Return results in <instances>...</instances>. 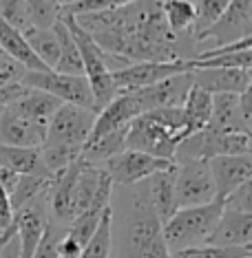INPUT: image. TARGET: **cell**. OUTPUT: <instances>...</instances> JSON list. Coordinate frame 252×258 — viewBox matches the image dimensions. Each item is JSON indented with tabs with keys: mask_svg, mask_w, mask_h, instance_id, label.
I'll return each instance as SVG.
<instances>
[{
	"mask_svg": "<svg viewBox=\"0 0 252 258\" xmlns=\"http://www.w3.org/2000/svg\"><path fill=\"white\" fill-rule=\"evenodd\" d=\"M162 5L164 0H135L126 7L75 20L99 49L131 62L195 60L192 33H173L164 20Z\"/></svg>",
	"mask_w": 252,
	"mask_h": 258,
	"instance_id": "obj_1",
	"label": "cell"
},
{
	"mask_svg": "<svg viewBox=\"0 0 252 258\" xmlns=\"http://www.w3.org/2000/svg\"><path fill=\"white\" fill-rule=\"evenodd\" d=\"M113 243H117V258H171L144 181L120 190L117 212L113 210Z\"/></svg>",
	"mask_w": 252,
	"mask_h": 258,
	"instance_id": "obj_2",
	"label": "cell"
},
{
	"mask_svg": "<svg viewBox=\"0 0 252 258\" xmlns=\"http://www.w3.org/2000/svg\"><path fill=\"white\" fill-rule=\"evenodd\" d=\"M224 212V201L215 199L206 205L175 210L166 223H162V236L171 254L181 249H190L206 245L213 234L217 221Z\"/></svg>",
	"mask_w": 252,
	"mask_h": 258,
	"instance_id": "obj_3",
	"label": "cell"
},
{
	"mask_svg": "<svg viewBox=\"0 0 252 258\" xmlns=\"http://www.w3.org/2000/svg\"><path fill=\"white\" fill-rule=\"evenodd\" d=\"M93 121H95V113L71 106V104H62L46 126V137L42 146H54V148L73 150L82 155V148L91 135Z\"/></svg>",
	"mask_w": 252,
	"mask_h": 258,
	"instance_id": "obj_4",
	"label": "cell"
},
{
	"mask_svg": "<svg viewBox=\"0 0 252 258\" xmlns=\"http://www.w3.org/2000/svg\"><path fill=\"white\" fill-rule=\"evenodd\" d=\"M22 84L29 89H38L42 93L58 97L62 104H71V106L91 110V113H99L97 104L93 99L91 86L86 82L84 75H62L56 71H44V73H36V71H27Z\"/></svg>",
	"mask_w": 252,
	"mask_h": 258,
	"instance_id": "obj_5",
	"label": "cell"
},
{
	"mask_svg": "<svg viewBox=\"0 0 252 258\" xmlns=\"http://www.w3.org/2000/svg\"><path fill=\"white\" fill-rule=\"evenodd\" d=\"M215 199H217L215 183L206 161L199 159V161L175 163V174H173L175 210L206 205L210 201H215Z\"/></svg>",
	"mask_w": 252,
	"mask_h": 258,
	"instance_id": "obj_6",
	"label": "cell"
},
{
	"mask_svg": "<svg viewBox=\"0 0 252 258\" xmlns=\"http://www.w3.org/2000/svg\"><path fill=\"white\" fill-rule=\"evenodd\" d=\"M181 139H184L181 135L166 131V128L157 126L155 121L146 119L144 115H139L128 124L126 150L144 152V155L175 163V150H177Z\"/></svg>",
	"mask_w": 252,
	"mask_h": 258,
	"instance_id": "obj_7",
	"label": "cell"
},
{
	"mask_svg": "<svg viewBox=\"0 0 252 258\" xmlns=\"http://www.w3.org/2000/svg\"><path fill=\"white\" fill-rule=\"evenodd\" d=\"M173 166H175L173 161H164V159H157V157L135 152V150H124L120 155L111 157L109 161H104L99 168L109 174L113 187H128V185L142 183L150 174L168 170Z\"/></svg>",
	"mask_w": 252,
	"mask_h": 258,
	"instance_id": "obj_8",
	"label": "cell"
},
{
	"mask_svg": "<svg viewBox=\"0 0 252 258\" xmlns=\"http://www.w3.org/2000/svg\"><path fill=\"white\" fill-rule=\"evenodd\" d=\"M252 0H230V5L221 14V18L210 25L206 31L197 33L195 44L204 40H215L219 46L239 42L243 38H252Z\"/></svg>",
	"mask_w": 252,
	"mask_h": 258,
	"instance_id": "obj_9",
	"label": "cell"
},
{
	"mask_svg": "<svg viewBox=\"0 0 252 258\" xmlns=\"http://www.w3.org/2000/svg\"><path fill=\"white\" fill-rule=\"evenodd\" d=\"M192 71V60H177V62H133L122 71L111 73L113 82L120 91H135L146 86L160 84V82L175 78V75Z\"/></svg>",
	"mask_w": 252,
	"mask_h": 258,
	"instance_id": "obj_10",
	"label": "cell"
},
{
	"mask_svg": "<svg viewBox=\"0 0 252 258\" xmlns=\"http://www.w3.org/2000/svg\"><path fill=\"white\" fill-rule=\"evenodd\" d=\"M190 86H192V71L175 75V78H168L160 82V84L146 86V89L128 91V93L135 99L139 115H144V113L160 110V108H181Z\"/></svg>",
	"mask_w": 252,
	"mask_h": 258,
	"instance_id": "obj_11",
	"label": "cell"
},
{
	"mask_svg": "<svg viewBox=\"0 0 252 258\" xmlns=\"http://www.w3.org/2000/svg\"><path fill=\"white\" fill-rule=\"evenodd\" d=\"M49 223V208H46V195L38 197L36 201L25 205L22 210L14 212L16 238H18V258H31L36 251L40 238Z\"/></svg>",
	"mask_w": 252,
	"mask_h": 258,
	"instance_id": "obj_12",
	"label": "cell"
},
{
	"mask_svg": "<svg viewBox=\"0 0 252 258\" xmlns=\"http://www.w3.org/2000/svg\"><path fill=\"white\" fill-rule=\"evenodd\" d=\"M208 170L215 183L217 199H224L243 185L245 181H252V157L248 155H226V157H213L208 159Z\"/></svg>",
	"mask_w": 252,
	"mask_h": 258,
	"instance_id": "obj_13",
	"label": "cell"
},
{
	"mask_svg": "<svg viewBox=\"0 0 252 258\" xmlns=\"http://www.w3.org/2000/svg\"><path fill=\"white\" fill-rule=\"evenodd\" d=\"M46 137V126L33 124L16 115L9 106L0 110V146L11 148H40Z\"/></svg>",
	"mask_w": 252,
	"mask_h": 258,
	"instance_id": "obj_14",
	"label": "cell"
},
{
	"mask_svg": "<svg viewBox=\"0 0 252 258\" xmlns=\"http://www.w3.org/2000/svg\"><path fill=\"white\" fill-rule=\"evenodd\" d=\"M192 84L208 91L210 95H241L250 91L252 73L250 69H192Z\"/></svg>",
	"mask_w": 252,
	"mask_h": 258,
	"instance_id": "obj_15",
	"label": "cell"
},
{
	"mask_svg": "<svg viewBox=\"0 0 252 258\" xmlns=\"http://www.w3.org/2000/svg\"><path fill=\"white\" fill-rule=\"evenodd\" d=\"M206 245H215V247H252V214L224 210Z\"/></svg>",
	"mask_w": 252,
	"mask_h": 258,
	"instance_id": "obj_16",
	"label": "cell"
},
{
	"mask_svg": "<svg viewBox=\"0 0 252 258\" xmlns=\"http://www.w3.org/2000/svg\"><path fill=\"white\" fill-rule=\"evenodd\" d=\"M60 106H62V102L58 97L49 95V93H42L38 89H29V86L14 104H9V108L16 115L25 117V119L33 121V124H42V126H49L51 117L60 110Z\"/></svg>",
	"mask_w": 252,
	"mask_h": 258,
	"instance_id": "obj_17",
	"label": "cell"
},
{
	"mask_svg": "<svg viewBox=\"0 0 252 258\" xmlns=\"http://www.w3.org/2000/svg\"><path fill=\"white\" fill-rule=\"evenodd\" d=\"M204 131L221 133V135H228V133L250 135V131L241 121V115H239V95H230V93L213 95V113H210L208 126Z\"/></svg>",
	"mask_w": 252,
	"mask_h": 258,
	"instance_id": "obj_18",
	"label": "cell"
},
{
	"mask_svg": "<svg viewBox=\"0 0 252 258\" xmlns=\"http://www.w3.org/2000/svg\"><path fill=\"white\" fill-rule=\"evenodd\" d=\"M0 166L11 170L16 174H31V177L54 181L56 174L46 170L40 148H11V146H0Z\"/></svg>",
	"mask_w": 252,
	"mask_h": 258,
	"instance_id": "obj_19",
	"label": "cell"
},
{
	"mask_svg": "<svg viewBox=\"0 0 252 258\" xmlns=\"http://www.w3.org/2000/svg\"><path fill=\"white\" fill-rule=\"evenodd\" d=\"M0 49L5 51V55L7 57L16 60L20 67H25L27 71H36V73L49 71V69H46L44 64L36 57V53L31 51V46L27 44L22 31H18L16 27L7 25L3 18H0Z\"/></svg>",
	"mask_w": 252,
	"mask_h": 258,
	"instance_id": "obj_20",
	"label": "cell"
},
{
	"mask_svg": "<svg viewBox=\"0 0 252 258\" xmlns=\"http://www.w3.org/2000/svg\"><path fill=\"white\" fill-rule=\"evenodd\" d=\"M173 174H175V166L162 172L150 174L144 181L146 187V197L148 203L153 208V212L157 214V219L162 223H166L171 216L175 214V201H173Z\"/></svg>",
	"mask_w": 252,
	"mask_h": 258,
	"instance_id": "obj_21",
	"label": "cell"
},
{
	"mask_svg": "<svg viewBox=\"0 0 252 258\" xmlns=\"http://www.w3.org/2000/svg\"><path fill=\"white\" fill-rule=\"evenodd\" d=\"M181 113H184V121H186V137L204 131L208 126L210 113H213V95L192 84L184 104H181Z\"/></svg>",
	"mask_w": 252,
	"mask_h": 258,
	"instance_id": "obj_22",
	"label": "cell"
},
{
	"mask_svg": "<svg viewBox=\"0 0 252 258\" xmlns=\"http://www.w3.org/2000/svg\"><path fill=\"white\" fill-rule=\"evenodd\" d=\"M126 131H128V126L120 128V131H113V133H107V135H99V137L86 142L84 148H82L80 159L86 163H93V166H102L111 157L124 152L126 150Z\"/></svg>",
	"mask_w": 252,
	"mask_h": 258,
	"instance_id": "obj_23",
	"label": "cell"
},
{
	"mask_svg": "<svg viewBox=\"0 0 252 258\" xmlns=\"http://www.w3.org/2000/svg\"><path fill=\"white\" fill-rule=\"evenodd\" d=\"M51 31L56 33L58 42H60V57H58V64L54 71L62 73V75H84V64H82L80 49L60 16H58V20L51 25Z\"/></svg>",
	"mask_w": 252,
	"mask_h": 258,
	"instance_id": "obj_24",
	"label": "cell"
},
{
	"mask_svg": "<svg viewBox=\"0 0 252 258\" xmlns=\"http://www.w3.org/2000/svg\"><path fill=\"white\" fill-rule=\"evenodd\" d=\"M27 44L31 46V51L36 53V57L44 64L49 71H54L56 64H58V57H60V42H58L56 33L49 29H42V27H29L22 31Z\"/></svg>",
	"mask_w": 252,
	"mask_h": 258,
	"instance_id": "obj_25",
	"label": "cell"
},
{
	"mask_svg": "<svg viewBox=\"0 0 252 258\" xmlns=\"http://www.w3.org/2000/svg\"><path fill=\"white\" fill-rule=\"evenodd\" d=\"M111 251H113V205L104 210L95 232L82 247L78 258H111Z\"/></svg>",
	"mask_w": 252,
	"mask_h": 258,
	"instance_id": "obj_26",
	"label": "cell"
},
{
	"mask_svg": "<svg viewBox=\"0 0 252 258\" xmlns=\"http://www.w3.org/2000/svg\"><path fill=\"white\" fill-rule=\"evenodd\" d=\"M162 14L173 33H177V36H181V33H192V27H195V20H197V11H195V5L192 3L164 0Z\"/></svg>",
	"mask_w": 252,
	"mask_h": 258,
	"instance_id": "obj_27",
	"label": "cell"
},
{
	"mask_svg": "<svg viewBox=\"0 0 252 258\" xmlns=\"http://www.w3.org/2000/svg\"><path fill=\"white\" fill-rule=\"evenodd\" d=\"M51 181L49 179H40V177H31V174H20L18 183L14 185V190L9 192V205L11 212H18L25 205L31 201H36L38 197H42L49 192Z\"/></svg>",
	"mask_w": 252,
	"mask_h": 258,
	"instance_id": "obj_28",
	"label": "cell"
},
{
	"mask_svg": "<svg viewBox=\"0 0 252 258\" xmlns=\"http://www.w3.org/2000/svg\"><path fill=\"white\" fill-rule=\"evenodd\" d=\"M171 258H252V247H215V245H199V247L175 251V254H171Z\"/></svg>",
	"mask_w": 252,
	"mask_h": 258,
	"instance_id": "obj_29",
	"label": "cell"
},
{
	"mask_svg": "<svg viewBox=\"0 0 252 258\" xmlns=\"http://www.w3.org/2000/svg\"><path fill=\"white\" fill-rule=\"evenodd\" d=\"M228 5H230V0H195L197 20H195V27H192V38L197 33L206 31L210 25H215L221 18V14L226 11Z\"/></svg>",
	"mask_w": 252,
	"mask_h": 258,
	"instance_id": "obj_30",
	"label": "cell"
},
{
	"mask_svg": "<svg viewBox=\"0 0 252 258\" xmlns=\"http://www.w3.org/2000/svg\"><path fill=\"white\" fill-rule=\"evenodd\" d=\"M135 3V0H78V3L64 7L60 14H69L73 18H80V16H89V14H104V11H113L120 7H126V5Z\"/></svg>",
	"mask_w": 252,
	"mask_h": 258,
	"instance_id": "obj_31",
	"label": "cell"
},
{
	"mask_svg": "<svg viewBox=\"0 0 252 258\" xmlns=\"http://www.w3.org/2000/svg\"><path fill=\"white\" fill-rule=\"evenodd\" d=\"M64 234H67V227L58 225V223L49 219L46 230H44L42 238H40V243L31 258H60V240Z\"/></svg>",
	"mask_w": 252,
	"mask_h": 258,
	"instance_id": "obj_32",
	"label": "cell"
},
{
	"mask_svg": "<svg viewBox=\"0 0 252 258\" xmlns=\"http://www.w3.org/2000/svg\"><path fill=\"white\" fill-rule=\"evenodd\" d=\"M27 7H29L31 27L49 29L58 20V16H60L58 0H27Z\"/></svg>",
	"mask_w": 252,
	"mask_h": 258,
	"instance_id": "obj_33",
	"label": "cell"
},
{
	"mask_svg": "<svg viewBox=\"0 0 252 258\" xmlns=\"http://www.w3.org/2000/svg\"><path fill=\"white\" fill-rule=\"evenodd\" d=\"M0 18L7 25L16 27L18 31H25L31 27L27 0H0Z\"/></svg>",
	"mask_w": 252,
	"mask_h": 258,
	"instance_id": "obj_34",
	"label": "cell"
},
{
	"mask_svg": "<svg viewBox=\"0 0 252 258\" xmlns=\"http://www.w3.org/2000/svg\"><path fill=\"white\" fill-rule=\"evenodd\" d=\"M250 67H252V49H243L230 55L210 57V60H201V62L192 60V69H250Z\"/></svg>",
	"mask_w": 252,
	"mask_h": 258,
	"instance_id": "obj_35",
	"label": "cell"
},
{
	"mask_svg": "<svg viewBox=\"0 0 252 258\" xmlns=\"http://www.w3.org/2000/svg\"><path fill=\"white\" fill-rule=\"evenodd\" d=\"M146 119L155 121L157 126L166 128L171 133H177L181 137H186V121H184V113L181 108H160V110H150L144 113Z\"/></svg>",
	"mask_w": 252,
	"mask_h": 258,
	"instance_id": "obj_36",
	"label": "cell"
},
{
	"mask_svg": "<svg viewBox=\"0 0 252 258\" xmlns=\"http://www.w3.org/2000/svg\"><path fill=\"white\" fill-rule=\"evenodd\" d=\"M224 210L252 214V181H245L243 185H239L224 199Z\"/></svg>",
	"mask_w": 252,
	"mask_h": 258,
	"instance_id": "obj_37",
	"label": "cell"
},
{
	"mask_svg": "<svg viewBox=\"0 0 252 258\" xmlns=\"http://www.w3.org/2000/svg\"><path fill=\"white\" fill-rule=\"evenodd\" d=\"M27 75V69L20 67L16 60H7L0 62V86H11V84H22V80H25Z\"/></svg>",
	"mask_w": 252,
	"mask_h": 258,
	"instance_id": "obj_38",
	"label": "cell"
},
{
	"mask_svg": "<svg viewBox=\"0 0 252 258\" xmlns=\"http://www.w3.org/2000/svg\"><path fill=\"white\" fill-rule=\"evenodd\" d=\"M243 49H252V38H243V40L232 42V44H224V46H215V49L199 51V53L195 55V62L210 60V57H219V55H230V53H237V51H243Z\"/></svg>",
	"mask_w": 252,
	"mask_h": 258,
	"instance_id": "obj_39",
	"label": "cell"
},
{
	"mask_svg": "<svg viewBox=\"0 0 252 258\" xmlns=\"http://www.w3.org/2000/svg\"><path fill=\"white\" fill-rule=\"evenodd\" d=\"M27 91L25 84H11V86H0V110L5 106H9V104H14L16 99H18L22 93Z\"/></svg>",
	"mask_w": 252,
	"mask_h": 258,
	"instance_id": "obj_40",
	"label": "cell"
},
{
	"mask_svg": "<svg viewBox=\"0 0 252 258\" xmlns=\"http://www.w3.org/2000/svg\"><path fill=\"white\" fill-rule=\"evenodd\" d=\"M11 223H14V212H11V205H9V195L0 185V232L7 230Z\"/></svg>",
	"mask_w": 252,
	"mask_h": 258,
	"instance_id": "obj_41",
	"label": "cell"
},
{
	"mask_svg": "<svg viewBox=\"0 0 252 258\" xmlns=\"http://www.w3.org/2000/svg\"><path fill=\"white\" fill-rule=\"evenodd\" d=\"M239 115H241L243 126L252 133V93L250 91L239 95Z\"/></svg>",
	"mask_w": 252,
	"mask_h": 258,
	"instance_id": "obj_42",
	"label": "cell"
},
{
	"mask_svg": "<svg viewBox=\"0 0 252 258\" xmlns=\"http://www.w3.org/2000/svg\"><path fill=\"white\" fill-rule=\"evenodd\" d=\"M0 258H18V238H11L3 249H0Z\"/></svg>",
	"mask_w": 252,
	"mask_h": 258,
	"instance_id": "obj_43",
	"label": "cell"
},
{
	"mask_svg": "<svg viewBox=\"0 0 252 258\" xmlns=\"http://www.w3.org/2000/svg\"><path fill=\"white\" fill-rule=\"evenodd\" d=\"M3 60H7V55H5V51L0 49V62H3Z\"/></svg>",
	"mask_w": 252,
	"mask_h": 258,
	"instance_id": "obj_44",
	"label": "cell"
},
{
	"mask_svg": "<svg viewBox=\"0 0 252 258\" xmlns=\"http://www.w3.org/2000/svg\"><path fill=\"white\" fill-rule=\"evenodd\" d=\"M184 3H192V5H195V0H184Z\"/></svg>",
	"mask_w": 252,
	"mask_h": 258,
	"instance_id": "obj_45",
	"label": "cell"
},
{
	"mask_svg": "<svg viewBox=\"0 0 252 258\" xmlns=\"http://www.w3.org/2000/svg\"><path fill=\"white\" fill-rule=\"evenodd\" d=\"M0 234H3V232H0Z\"/></svg>",
	"mask_w": 252,
	"mask_h": 258,
	"instance_id": "obj_46",
	"label": "cell"
}]
</instances>
